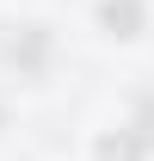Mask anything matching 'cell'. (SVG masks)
<instances>
[{"mask_svg":"<svg viewBox=\"0 0 154 161\" xmlns=\"http://www.w3.org/2000/svg\"><path fill=\"white\" fill-rule=\"evenodd\" d=\"M130 142H136V149H154V99L142 105V112H136V124H130V136L105 149V161H117V155H130Z\"/></svg>","mask_w":154,"mask_h":161,"instance_id":"1","label":"cell"}]
</instances>
